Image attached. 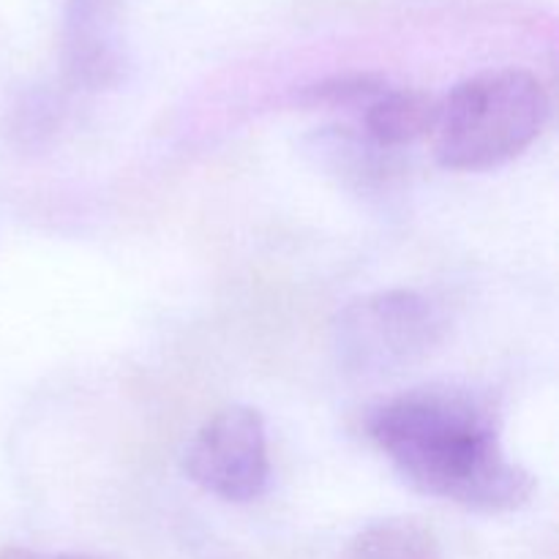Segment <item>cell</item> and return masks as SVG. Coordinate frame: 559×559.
<instances>
[{"mask_svg": "<svg viewBox=\"0 0 559 559\" xmlns=\"http://www.w3.org/2000/svg\"><path fill=\"white\" fill-rule=\"evenodd\" d=\"M371 445L415 491L475 513H513L538 480L508 456L495 404L473 388L420 385L366 415Z\"/></svg>", "mask_w": 559, "mask_h": 559, "instance_id": "obj_1", "label": "cell"}, {"mask_svg": "<svg viewBox=\"0 0 559 559\" xmlns=\"http://www.w3.org/2000/svg\"><path fill=\"white\" fill-rule=\"evenodd\" d=\"M0 559H118L112 555H96V551H38L25 546H11L0 551Z\"/></svg>", "mask_w": 559, "mask_h": 559, "instance_id": "obj_9", "label": "cell"}, {"mask_svg": "<svg viewBox=\"0 0 559 559\" xmlns=\"http://www.w3.org/2000/svg\"><path fill=\"white\" fill-rule=\"evenodd\" d=\"M216 559H233V557H216Z\"/></svg>", "mask_w": 559, "mask_h": 559, "instance_id": "obj_10", "label": "cell"}, {"mask_svg": "<svg viewBox=\"0 0 559 559\" xmlns=\"http://www.w3.org/2000/svg\"><path fill=\"white\" fill-rule=\"evenodd\" d=\"M440 98L418 87L388 85L360 118V131L388 153L415 145L418 140L431 136L437 123Z\"/></svg>", "mask_w": 559, "mask_h": 559, "instance_id": "obj_6", "label": "cell"}, {"mask_svg": "<svg viewBox=\"0 0 559 559\" xmlns=\"http://www.w3.org/2000/svg\"><path fill=\"white\" fill-rule=\"evenodd\" d=\"M448 328L445 309L420 289H377L338 309L331 322V347L342 371L374 380L437 353Z\"/></svg>", "mask_w": 559, "mask_h": 559, "instance_id": "obj_3", "label": "cell"}, {"mask_svg": "<svg viewBox=\"0 0 559 559\" xmlns=\"http://www.w3.org/2000/svg\"><path fill=\"white\" fill-rule=\"evenodd\" d=\"M120 0H66L63 66L74 85L102 91L123 76Z\"/></svg>", "mask_w": 559, "mask_h": 559, "instance_id": "obj_5", "label": "cell"}, {"mask_svg": "<svg viewBox=\"0 0 559 559\" xmlns=\"http://www.w3.org/2000/svg\"><path fill=\"white\" fill-rule=\"evenodd\" d=\"M391 82L377 74H336L314 82L304 93V102L317 109H344V112H364Z\"/></svg>", "mask_w": 559, "mask_h": 559, "instance_id": "obj_8", "label": "cell"}, {"mask_svg": "<svg viewBox=\"0 0 559 559\" xmlns=\"http://www.w3.org/2000/svg\"><path fill=\"white\" fill-rule=\"evenodd\" d=\"M183 473L205 495L246 506L271 486V445L260 409L227 404L216 409L183 451Z\"/></svg>", "mask_w": 559, "mask_h": 559, "instance_id": "obj_4", "label": "cell"}, {"mask_svg": "<svg viewBox=\"0 0 559 559\" xmlns=\"http://www.w3.org/2000/svg\"><path fill=\"white\" fill-rule=\"evenodd\" d=\"M549 115V93L533 71H478L440 98L431 131L435 158L453 173H489L522 156Z\"/></svg>", "mask_w": 559, "mask_h": 559, "instance_id": "obj_2", "label": "cell"}, {"mask_svg": "<svg viewBox=\"0 0 559 559\" xmlns=\"http://www.w3.org/2000/svg\"><path fill=\"white\" fill-rule=\"evenodd\" d=\"M336 559H442V549L424 522L393 516L353 535Z\"/></svg>", "mask_w": 559, "mask_h": 559, "instance_id": "obj_7", "label": "cell"}]
</instances>
